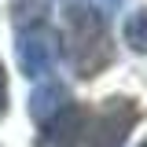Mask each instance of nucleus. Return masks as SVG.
Here are the masks:
<instances>
[{
  "label": "nucleus",
  "mask_w": 147,
  "mask_h": 147,
  "mask_svg": "<svg viewBox=\"0 0 147 147\" xmlns=\"http://www.w3.org/2000/svg\"><path fill=\"white\" fill-rule=\"evenodd\" d=\"M125 44L136 55H147V7H136L125 18Z\"/></svg>",
  "instance_id": "0eeeda50"
},
{
  "label": "nucleus",
  "mask_w": 147,
  "mask_h": 147,
  "mask_svg": "<svg viewBox=\"0 0 147 147\" xmlns=\"http://www.w3.org/2000/svg\"><path fill=\"white\" fill-rule=\"evenodd\" d=\"M85 125H88V110L66 103L52 121H44L37 132V147H77L85 140Z\"/></svg>",
  "instance_id": "20e7f679"
},
{
  "label": "nucleus",
  "mask_w": 147,
  "mask_h": 147,
  "mask_svg": "<svg viewBox=\"0 0 147 147\" xmlns=\"http://www.w3.org/2000/svg\"><path fill=\"white\" fill-rule=\"evenodd\" d=\"M7 110V74H4V63H0V118Z\"/></svg>",
  "instance_id": "6e6552de"
},
{
  "label": "nucleus",
  "mask_w": 147,
  "mask_h": 147,
  "mask_svg": "<svg viewBox=\"0 0 147 147\" xmlns=\"http://www.w3.org/2000/svg\"><path fill=\"white\" fill-rule=\"evenodd\" d=\"M70 103V96H66V88L59 85V81H48V85H40V88L30 96V114H33V121H52L59 110Z\"/></svg>",
  "instance_id": "39448f33"
},
{
  "label": "nucleus",
  "mask_w": 147,
  "mask_h": 147,
  "mask_svg": "<svg viewBox=\"0 0 147 147\" xmlns=\"http://www.w3.org/2000/svg\"><path fill=\"white\" fill-rule=\"evenodd\" d=\"M48 11H52V0H11L15 30H26V26H40V22H48Z\"/></svg>",
  "instance_id": "423d86ee"
},
{
  "label": "nucleus",
  "mask_w": 147,
  "mask_h": 147,
  "mask_svg": "<svg viewBox=\"0 0 147 147\" xmlns=\"http://www.w3.org/2000/svg\"><path fill=\"white\" fill-rule=\"evenodd\" d=\"M15 55H18V70L26 77H44L55 70L59 63V37L48 22L40 26H26L15 37Z\"/></svg>",
  "instance_id": "7ed1b4c3"
},
{
  "label": "nucleus",
  "mask_w": 147,
  "mask_h": 147,
  "mask_svg": "<svg viewBox=\"0 0 147 147\" xmlns=\"http://www.w3.org/2000/svg\"><path fill=\"white\" fill-rule=\"evenodd\" d=\"M140 121V107L129 96H110L88 114L85 125V144L88 147H121L129 140L132 125Z\"/></svg>",
  "instance_id": "f03ea898"
},
{
  "label": "nucleus",
  "mask_w": 147,
  "mask_h": 147,
  "mask_svg": "<svg viewBox=\"0 0 147 147\" xmlns=\"http://www.w3.org/2000/svg\"><path fill=\"white\" fill-rule=\"evenodd\" d=\"M66 55L77 77H99L114 63L110 22L96 4H70L66 7Z\"/></svg>",
  "instance_id": "f257e3e1"
},
{
  "label": "nucleus",
  "mask_w": 147,
  "mask_h": 147,
  "mask_svg": "<svg viewBox=\"0 0 147 147\" xmlns=\"http://www.w3.org/2000/svg\"><path fill=\"white\" fill-rule=\"evenodd\" d=\"M140 147H147V140H144V144H140Z\"/></svg>",
  "instance_id": "1a4fd4ad"
}]
</instances>
